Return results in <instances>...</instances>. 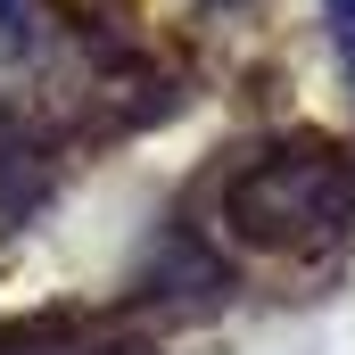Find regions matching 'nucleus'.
<instances>
[{
	"label": "nucleus",
	"mask_w": 355,
	"mask_h": 355,
	"mask_svg": "<svg viewBox=\"0 0 355 355\" xmlns=\"http://www.w3.org/2000/svg\"><path fill=\"white\" fill-rule=\"evenodd\" d=\"M331 8V33H339V50H347V75H355V0H322Z\"/></svg>",
	"instance_id": "f03ea898"
},
{
	"label": "nucleus",
	"mask_w": 355,
	"mask_h": 355,
	"mask_svg": "<svg viewBox=\"0 0 355 355\" xmlns=\"http://www.w3.org/2000/svg\"><path fill=\"white\" fill-rule=\"evenodd\" d=\"M347 198H355V174L331 149H306L297 141V149L248 157L232 174V190H223V215L248 240H314V232H339Z\"/></svg>",
	"instance_id": "f257e3e1"
}]
</instances>
